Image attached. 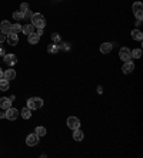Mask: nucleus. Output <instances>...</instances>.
<instances>
[{"label": "nucleus", "mask_w": 143, "mask_h": 158, "mask_svg": "<svg viewBox=\"0 0 143 158\" xmlns=\"http://www.w3.org/2000/svg\"><path fill=\"white\" fill-rule=\"evenodd\" d=\"M10 89V83L9 80L6 79H0V91H7Z\"/></svg>", "instance_id": "18"}, {"label": "nucleus", "mask_w": 143, "mask_h": 158, "mask_svg": "<svg viewBox=\"0 0 143 158\" xmlns=\"http://www.w3.org/2000/svg\"><path fill=\"white\" fill-rule=\"evenodd\" d=\"M26 144H27L29 147H34V145H37L39 144V135L36 134V133L29 134L27 137H26Z\"/></svg>", "instance_id": "7"}, {"label": "nucleus", "mask_w": 143, "mask_h": 158, "mask_svg": "<svg viewBox=\"0 0 143 158\" xmlns=\"http://www.w3.org/2000/svg\"><path fill=\"white\" fill-rule=\"evenodd\" d=\"M13 19L16 20V22H20V20H23L24 19V14H23V12H14L13 13Z\"/></svg>", "instance_id": "23"}, {"label": "nucleus", "mask_w": 143, "mask_h": 158, "mask_svg": "<svg viewBox=\"0 0 143 158\" xmlns=\"http://www.w3.org/2000/svg\"><path fill=\"white\" fill-rule=\"evenodd\" d=\"M6 42H7V44L12 47L17 46V43H19V36L16 34V33H12L10 32L9 34H7V37H6Z\"/></svg>", "instance_id": "5"}, {"label": "nucleus", "mask_w": 143, "mask_h": 158, "mask_svg": "<svg viewBox=\"0 0 143 158\" xmlns=\"http://www.w3.org/2000/svg\"><path fill=\"white\" fill-rule=\"evenodd\" d=\"M36 34H37V36H42V34H43V29H37Z\"/></svg>", "instance_id": "32"}, {"label": "nucleus", "mask_w": 143, "mask_h": 158, "mask_svg": "<svg viewBox=\"0 0 143 158\" xmlns=\"http://www.w3.org/2000/svg\"><path fill=\"white\" fill-rule=\"evenodd\" d=\"M132 39L133 40H142L143 39V33L140 32V30H138V29H134V30H132Z\"/></svg>", "instance_id": "20"}, {"label": "nucleus", "mask_w": 143, "mask_h": 158, "mask_svg": "<svg viewBox=\"0 0 143 158\" xmlns=\"http://www.w3.org/2000/svg\"><path fill=\"white\" fill-rule=\"evenodd\" d=\"M34 133H36L39 137H44V135H46V128L39 126V127H36V131H34Z\"/></svg>", "instance_id": "25"}, {"label": "nucleus", "mask_w": 143, "mask_h": 158, "mask_svg": "<svg viewBox=\"0 0 143 158\" xmlns=\"http://www.w3.org/2000/svg\"><path fill=\"white\" fill-rule=\"evenodd\" d=\"M12 107V100L9 97H2L0 98V108L3 110H7V108Z\"/></svg>", "instance_id": "12"}, {"label": "nucleus", "mask_w": 143, "mask_h": 158, "mask_svg": "<svg viewBox=\"0 0 143 158\" xmlns=\"http://www.w3.org/2000/svg\"><path fill=\"white\" fill-rule=\"evenodd\" d=\"M119 57L122 61H127L132 59V54H130V50H129L127 47H123V49H120L119 51Z\"/></svg>", "instance_id": "9"}, {"label": "nucleus", "mask_w": 143, "mask_h": 158, "mask_svg": "<svg viewBox=\"0 0 143 158\" xmlns=\"http://www.w3.org/2000/svg\"><path fill=\"white\" fill-rule=\"evenodd\" d=\"M22 32H23V34L29 36V34L34 33V26H33L32 23H30V24H26V26H23V27H22Z\"/></svg>", "instance_id": "16"}, {"label": "nucleus", "mask_w": 143, "mask_h": 158, "mask_svg": "<svg viewBox=\"0 0 143 158\" xmlns=\"http://www.w3.org/2000/svg\"><path fill=\"white\" fill-rule=\"evenodd\" d=\"M6 118L10 121H14V120H17V117H19V110L17 108H13V107H10L6 110Z\"/></svg>", "instance_id": "4"}, {"label": "nucleus", "mask_w": 143, "mask_h": 158, "mask_svg": "<svg viewBox=\"0 0 143 158\" xmlns=\"http://www.w3.org/2000/svg\"><path fill=\"white\" fill-rule=\"evenodd\" d=\"M20 116H22V118H24V120H29L30 117H32V110L29 107H24L22 111H20Z\"/></svg>", "instance_id": "19"}, {"label": "nucleus", "mask_w": 143, "mask_h": 158, "mask_svg": "<svg viewBox=\"0 0 143 158\" xmlns=\"http://www.w3.org/2000/svg\"><path fill=\"white\" fill-rule=\"evenodd\" d=\"M57 46H59V50H69L70 49L69 44H66V43H57Z\"/></svg>", "instance_id": "27"}, {"label": "nucleus", "mask_w": 143, "mask_h": 158, "mask_svg": "<svg viewBox=\"0 0 143 158\" xmlns=\"http://www.w3.org/2000/svg\"><path fill=\"white\" fill-rule=\"evenodd\" d=\"M97 93H99V94H102V93H103V89H102L100 86H99V87H97Z\"/></svg>", "instance_id": "34"}, {"label": "nucleus", "mask_w": 143, "mask_h": 158, "mask_svg": "<svg viewBox=\"0 0 143 158\" xmlns=\"http://www.w3.org/2000/svg\"><path fill=\"white\" fill-rule=\"evenodd\" d=\"M3 79L6 80H14L16 79V71H14L13 69H7L6 71H3Z\"/></svg>", "instance_id": "13"}, {"label": "nucleus", "mask_w": 143, "mask_h": 158, "mask_svg": "<svg viewBox=\"0 0 143 158\" xmlns=\"http://www.w3.org/2000/svg\"><path fill=\"white\" fill-rule=\"evenodd\" d=\"M83 137H85V134H83V131H82L80 128L73 130V140H75V141H82Z\"/></svg>", "instance_id": "15"}, {"label": "nucleus", "mask_w": 143, "mask_h": 158, "mask_svg": "<svg viewBox=\"0 0 143 158\" xmlns=\"http://www.w3.org/2000/svg\"><path fill=\"white\" fill-rule=\"evenodd\" d=\"M112 49H113V44L112 43H103V44H100V53H103V54L110 53Z\"/></svg>", "instance_id": "14"}, {"label": "nucleus", "mask_w": 143, "mask_h": 158, "mask_svg": "<svg viewBox=\"0 0 143 158\" xmlns=\"http://www.w3.org/2000/svg\"><path fill=\"white\" fill-rule=\"evenodd\" d=\"M47 51L50 54H56L57 51H59V46H57L56 43H52V44H49L47 46Z\"/></svg>", "instance_id": "21"}, {"label": "nucleus", "mask_w": 143, "mask_h": 158, "mask_svg": "<svg viewBox=\"0 0 143 158\" xmlns=\"http://www.w3.org/2000/svg\"><path fill=\"white\" fill-rule=\"evenodd\" d=\"M30 20H32V24L37 29H43L46 26V19H44L43 14H40V13H33L32 17H30Z\"/></svg>", "instance_id": "1"}, {"label": "nucleus", "mask_w": 143, "mask_h": 158, "mask_svg": "<svg viewBox=\"0 0 143 158\" xmlns=\"http://www.w3.org/2000/svg\"><path fill=\"white\" fill-rule=\"evenodd\" d=\"M27 107L33 111V110H37V108L43 107V100L39 97H32L27 100Z\"/></svg>", "instance_id": "2"}, {"label": "nucleus", "mask_w": 143, "mask_h": 158, "mask_svg": "<svg viewBox=\"0 0 143 158\" xmlns=\"http://www.w3.org/2000/svg\"><path fill=\"white\" fill-rule=\"evenodd\" d=\"M130 54H132V57H134V59H140V57H142V49H134V50L130 51Z\"/></svg>", "instance_id": "24"}, {"label": "nucleus", "mask_w": 143, "mask_h": 158, "mask_svg": "<svg viewBox=\"0 0 143 158\" xmlns=\"http://www.w3.org/2000/svg\"><path fill=\"white\" fill-rule=\"evenodd\" d=\"M27 10H30L27 3H22V5H20V12H23L24 13V12H27Z\"/></svg>", "instance_id": "28"}, {"label": "nucleus", "mask_w": 143, "mask_h": 158, "mask_svg": "<svg viewBox=\"0 0 143 158\" xmlns=\"http://www.w3.org/2000/svg\"><path fill=\"white\" fill-rule=\"evenodd\" d=\"M10 32H12V33H16V34L22 32V26H20V23H13V24H12V29H10Z\"/></svg>", "instance_id": "22"}, {"label": "nucleus", "mask_w": 143, "mask_h": 158, "mask_svg": "<svg viewBox=\"0 0 143 158\" xmlns=\"http://www.w3.org/2000/svg\"><path fill=\"white\" fill-rule=\"evenodd\" d=\"M67 127L72 128V130L80 128V120H79L77 117H69V118H67Z\"/></svg>", "instance_id": "6"}, {"label": "nucleus", "mask_w": 143, "mask_h": 158, "mask_svg": "<svg viewBox=\"0 0 143 158\" xmlns=\"http://www.w3.org/2000/svg\"><path fill=\"white\" fill-rule=\"evenodd\" d=\"M132 10H133L136 19L142 20V17H143V13H142V12H143V3H142V2H134L133 6H132Z\"/></svg>", "instance_id": "3"}, {"label": "nucleus", "mask_w": 143, "mask_h": 158, "mask_svg": "<svg viewBox=\"0 0 143 158\" xmlns=\"http://www.w3.org/2000/svg\"><path fill=\"white\" fill-rule=\"evenodd\" d=\"M3 60H5V63L7 66H14L17 63V57H16V54H7V53H6V56L3 57Z\"/></svg>", "instance_id": "10"}, {"label": "nucleus", "mask_w": 143, "mask_h": 158, "mask_svg": "<svg viewBox=\"0 0 143 158\" xmlns=\"http://www.w3.org/2000/svg\"><path fill=\"white\" fill-rule=\"evenodd\" d=\"M39 40H40V36H37L36 33H32V34L27 36V42L30 43V44H37Z\"/></svg>", "instance_id": "17"}, {"label": "nucleus", "mask_w": 143, "mask_h": 158, "mask_svg": "<svg viewBox=\"0 0 143 158\" xmlns=\"http://www.w3.org/2000/svg\"><path fill=\"white\" fill-rule=\"evenodd\" d=\"M10 29H12V23H9V20H3L0 23V32L5 33V34H9Z\"/></svg>", "instance_id": "11"}, {"label": "nucleus", "mask_w": 143, "mask_h": 158, "mask_svg": "<svg viewBox=\"0 0 143 158\" xmlns=\"http://www.w3.org/2000/svg\"><path fill=\"white\" fill-rule=\"evenodd\" d=\"M0 79H3V70L0 69Z\"/></svg>", "instance_id": "35"}, {"label": "nucleus", "mask_w": 143, "mask_h": 158, "mask_svg": "<svg viewBox=\"0 0 143 158\" xmlns=\"http://www.w3.org/2000/svg\"><path fill=\"white\" fill-rule=\"evenodd\" d=\"M52 42L53 43H60V34H57V33H53L52 34Z\"/></svg>", "instance_id": "26"}, {"label": "nucleus", "mask_w": 143, "mask_h": 158, "mask_svg": "<svg viewBox=\"0 0 143 158\" xmlns=\"http://www.w3.org/2000/svg\"><path fill=\"white\" fill-rule=\"evenodd\" d=\"M6 37H7V34H5V33H2V32H0V43L6 42Z\"/></svg>", "instance_id": "29"}, {"label": "nucleus", "mask_w": 143, "mask_h": 158, "mask_svg": "<svg viewBox=\"0 0 143 158\" xmlns=\"http://www.w3.org/2000/svg\"><path fill=\"white\" fill-rule=\"evenodd\" d=\"M136 69L134 67V63L132 60H127V61H124V64L123 67H122V71H123V74H130L133 70Z\"/></svg>", "instance_id": "8"}, {"label": "nucleus", "mask_w": 143, "mask_h": 158, "mask_svg": "<svg viewBox=\"0 0 143 158\" xmlns=\"http://www.w3.org/2000/svg\"><path fill=\"white\" fill-rule=\"evenodd\" d=\"M0 118H6V114H5V111H0Z\"/></svg>", "instance_id": "33"}, {"label": "nucleus", "mask_w": 143, "mask_h": 158, "mask_svg": "<svg viewBox=\"0 0 143 158\" xmlns=\"http://www.w3.org/2000/svg\"><path fill=\"white\" fill-rule=\"evenodd\" d=\"M24 19H30V17H32V12H30V10H27V12H24Z\"/></svg>", "instance_id": "30"}, {"label": "nucleus", "mask_w": 143, "mask_h": 158, "mask_svg": "<svg viewBox=\"0 0 143 158\" xmlns=\"http://www.w3.org/2000/svg\"><path fill=\"white\" fill-rule=\"evenodd\" d=\"M6 56V50L3 46H0V57H5Z\"/></svg>", "instance_id": "31"}]
</instances>
